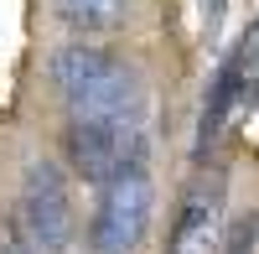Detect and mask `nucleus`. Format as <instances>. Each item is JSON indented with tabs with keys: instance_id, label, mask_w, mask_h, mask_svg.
Segmentation results:
<instances>
[{
	"instance_id": "obj_1",
	"label": "nucleus",
	"mask_w": 259,
	"mask_h": 254,
	"mask_svg": "<svg viewBox=\"0 0 259 254\" xmlns=\"http://www.w3.org/2000/svg\"><path fill=\"white\" fill-rule=\"evenodd\" d=\"M47 73L57 83L68 114H140L145 109V83L135 62H124L104 41H62L47 57Z\"/></svg>"
},
{
	"instance_id": "obj_2",
	"label": "nucleus",
	"mask_w": 259,
	"mask_h": 254,
	"mask_svg": "<svg viewBox=\"0 0 259 254\" xmlns=\"http://www.w3.org/2000/svg\"><path fill=\"white\" fill-rule=\"evenodd\" d=\"M62 156H68V172L89 187H104L124 166H145L150 161L145 109L140 114H68Z\"/></svg>"
},
{
	"instance_id": "obj_3",
	"label": "nucleus",
	"mask_w": 259,
	"mask_h": 254,
	"mask_svg": "<svg viewBox=\"0 0 259 254\" xmlns=\"http://www.w3.org/2000/svg\"><path fill=\"white\" fill-rule=\"evenodd\" d=\"M78 234L73 187L68 172L47 156H31L21 172V207H16V239L31 254H68Z\"/></svg>"
},
{
	"instance_id": "obj_4",
	"label": "nucleus",
	"mask_w": 259,
	"mask_h": 254,
	"mask_svg": "<svg viewBox=\"0 0 259 254\" xmlns=\"http://www.w3.org/2000/svg\"><path fill=\"white\" fill-rule=\"evenodd\" d=\"M99 202L89 213V254H135L156 218V182L145 166H124L104 187H94Z\"/></svg>"
},
{
	"instance_id": "obj_5",
	"label": "nucleus",
	"mask_w": 259,
	"mask_h": 254,
	"mask_svg": "<svg viewBox=\"0 0 259 254\" xmlns=\"http://www.w3.org/2000/svg\"><path fill=\"white\" fill-rule=\"evenodd\" d=\"M254 57H259V26H249L233 47L218 57V68L207 78L202 109H197V135H192V166H207L212 151H218L223 130L233 124V114H244V94L254 78Z\"/></svg>"
},
{
	"instance_id": "obj_6",
	"label": "nucleus",
	"mask_w": 259,
	"mask_h": 254,
	"mask_svg": "<svg viewBox=\"0 0 259 254\" xmlns=\"http://www.w3.org/2000/svg\"><path fill=\"white\" fill-rule=\"evenodd\" d=\"M223 202H228V177L202 166V177L182 192L166 254H218L223 249Z\"/></svg>"
},
{
	"instance_id": "obj_7",
	"label": "nucleus",
	"mask_w": 259,
	"mask_h": 254,
	"mask_svg": "<svg viewBox=\"0 0 259 254\" xmlns=\"http://www.w3.org/2000/svg\"><path fill=\"white\" fill-rule=\"evenodd\" d=\"M57 21L68 26L73 36H109L124 26V0H57Z\"/></svg>"
},
{
	"instance_id": "obj_8",
	"label": "nucleus",
	"mask_w": 259,
	"mask_h": 254,
	"mask_svg": "<svg viewBox=\"0 0 259 254\" xmlns=\"http://www.w3.org/2000/svg\"><path fill=\"white\" fill-rule=\"evenodd\" d=\"M254 249H259V207H249V213L223 234V249L218 254H254Z\"/></svg>"
},
{
	"instance_id": "obj_9",
	"label": "nucleus",
	"mask_w": 259,
	"mask_h": 254,
	"mask_svg": "<svg viewBox=\"0 0 259 254\" xmlns=\"http://www.w3.org/2000/svg\"><path fill=\"white\" fill-rule=\"evenodd\" d=\"M197 21H202V41H207V47H223L228 0H197Z\"/></svg>"
},
{
	"instance_id": "obj_10",
	"label": "nucleus",
	"mask_w": 259,
	"mask_h": 254,
	"mask_svg": "<svg viewBox=\"0 0 259 254\" xmlns=\"http://www.w3.org/2000/svg\"><path fill=\"white\" fill-rule=\"evenodd\" d=\"M0 254H31V249L21 244V239H0Z\"/></svg>"
}]
</instances>
